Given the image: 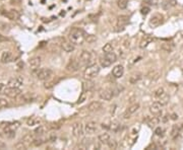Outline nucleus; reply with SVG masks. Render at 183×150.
<instances>
[{
    "instance_id": "obj_13",
    "label": "nucleus",
    "mask_w": 183,
    "mask_h": 150,
    "mask_svg": "<svg viewBox=\"0 0 183 150\" xmlns=\"http://www.w3.org/2000/svg\"><path fill=\"white\" fill-rule=\"evenodd\" d=\"M23 84V79L20 77H13L10 78L7 82V86L10 87H16V88H20L21 85Z\"/></svg>"
},
{
    "instance_id": "obj_28",
    "label": "nucleus",
    "mask_w": 183,
    "mask_h": 150,
    "mask_svg": "<svg viewBox=\"0 0 183 150\" xmlns=\"http://www.w3.org/2000/svg\"><path fill=\"white\" fill-rule=\"evenodd\" d=\"M160 72L157 70H153V71H149V72L147 74V77L149 78V80H153V81H155V80L159 79V77H160Z\"/></svg>"
},
{
    "instance_id": "obj_45",
    "label": "nucleus",
    "mask_w": 183,
    "mask_h": 150,
    "mask_svg": "<svg viewBox=\"0 0 183 150\" xmlns=\"http://www.w3.org/2000/svg\"><path fill=\"white\" fill-rule=\"evenodd\" d=\"M4 135L9 138V139H12V138L15 137V131H8V132H4Z\"/></svg>"
},
{
    "instance_id": "obj_43",
    "label": "nucleus",
    "mask_w": 183,
    "mask_h": 150,
    "mask_svg": "<svg viewBox=\"0 0 183 150\" xmlns=\"http://www.w3.org/2000/svg\"><path fill=\"white\" fill-rule=\"evenodd\" d=\"M6 107H8V101L3 97H0V109H5Z\"/></svg>"
},
{
    "instance_id": "obj_4",
    "label": "nucleus",
    "mask_w": 183,
    "mask_h": 150,
    "mask_svg": "<svg viewBox=\"0 0 183 150\" xmlns=\"http://www.w3.org/2000/svg\"><path fill=\"white\" fill-rule=\"evenodd\" d=\"M164 22V16L160 13H156L149 18V25L151 28H158L159 25H161Z\"/></svg>"
},
{
    "instance_id": "obj_5",
    "label": "nucleus",
    "mask_w": 183,
    "mask_h": 150,
    "mask_svg": "<svg viewBox=\"0 0 183 150\" xmlns=\"http://www.w3.org/2000/svg\"><path fill=\"white\" fill-rule=\"evenodd\" d=\"M3 93L5 94L6 96L11 97V99H16L18 96H20V89L16 88V87H10L7 86L3 89Z\"/></svg>"
},
{
    "instance_id": "obj_27",
    "label": "nucleus",
    "mask_w": 183,
    "mask_h": 150,
    "mask_svg": "<svg viewBox=\"0 0 183 150\" xmlns=\"http://www.w3.org/2000/svg\"><path fill=\"white\" fill-rule=\"evenodd\" d=\"M39 124H41V119L37 118V117H31L30 119L27 121V125L30 126V127H33V126H39Z\"/></svg>"
},
{
    "instance_id": "obj_31",
    "label": "nucleus",
    "mask_w": 183,
    "mask_h": 150,
    "mask_svg": "<svg viewBox=\"0 0 183 150\" xmlns=\"http://www.w3.org/2000/svg\"><path fill=\"white\" fill-rule=\"evenodd\" d=\"M179 133H180V128L179 126L177 125H174L172 127V130H171L170 132V136L172 139H176V138L179 136Z\"/></svg>"
},
{
    "instance_id": "obj_18",
    "label": "nucleus",
    "mask_w": 183,
    "mask_h": 150,
    "mask_svg": "<svg viewBox=\"0 0 183 150\" xmlns=\"http://www.w3.org/2000/svg\"><path fill=\"white\" fill-rule=\"evenodd\" d=\"M144 121H146L147 123H148V125L151 128H155L157 125H159V122H160V119H159V117H148V118L144 119Z\"/></svg>"
},
{
    "instance_id": "obj_20",
    "label": "nucleus",
    "mask_w": 183,
    "mask_h": 150,
    "mask_svg": "<svg viewBox=\"0 0 183 150\" xmlns=\"http://www.w3.org/2000/svg\"><path fill=\"white\" fill-rule=\"evenodd\" d=\"M4 15L6 16L8 20H16L18 17H20V13H18L17 10H14V9H11V10H8L7 12L4 13Z\"/></svg>"
},
{
    "instance_id": "obj_25",
    "label": "nucleus",
    "mask_w": 183,
    "mask_h": 150,
    "mask_svg": "<svg viewBox=\"0 0 183 150\" xmlns=\"http://www.w3.org/2000/svg\"><path fill=\"white\" fill-rule=\"evenodd\" d=\"M34 140H35V138L33 135H31V134H28V135H26L25 137L23 138H21V139L20 140V142H21L23 145H26V146H28L30 144H33V142H34Z\"/></svg>"
},
{
    "instance_id": "obj_22",
    "label": "nucleus",
    "mask_w": 183,
    "mask_h": 150,
    "mask_svg": "<svg viewBox=\"0 0 183 150\" xmlns=\"http://www.w3.org/2000/svg\"><path fill=\"white\" fill-rule=\"evenodd\" d=\"M177 4L176 0H163L162 2V8L165 9V10H168V9L172 8Z\"/></svg>"
},
{
    "instance_id": "obj_35",
    "label": "nucleus",
    "mask_w": 183,
    "mask_h": 150,
    "mask_svg": "<svg viewBox=\"0 0 183 150\" xmlns=\"http://www.w3.org/2000/svg\"><path fill=\"white\" fill-rule=\"evenodd\" d=\"M105 57L112 64L115 63V62L117 61V56H116V54L113 53V52H110V53H105Z\"/></svg>"
},
{
    "instance_id": "obj_23",
    "label": "nucleus",
    "mask_w": 183,
    "mask_h": 150,
    "mask_svg": "<svg viewBox=\"0 0 183 150\" xmlns=\"http://www.w3.org/2000/svg\"><path fill=\"white\" fill-rule=\"evenodd\" d=\"M47 131H48V128H47L46 126H44V125H39V127L36 128V129H35L34 134L36 135V136L41 137V136H43V135L46 134Z\"/></svg>"
},
{
    "instance_id": "obj_17",
    "label": "nucleus",
    "mask_w": 183,
    "mask_h": 150,
    "mask_svg": "<svg viewBox=\"0 0 183 150\" xmlns=\"http://www.w3.org/2000/svg\"><path fill=\"white\" fill-rule=\"evenodd\" d=\"M103 109V104L100 101H92L91 104L87 106V111L90 112H99Z\"/></svg>"
},
{
    "instance_id": "obj_7",
    "label": "nucleus",
    "mask_w": 183,
    "mask_h": 150,
    "mask_svg": "<svg viewBox=\"0 0 183 150\" xmlns=\"http://www.w3.org/2000/svg\"><path fill=\"white\" fill-rule=\"evenodd\" d=\"M80 65H82V63H80L79 59H78V60L70 59V61L68 62L67 66H66V70H67L68 72H77L78 69H79Z\"/></svg>"
},
{
    "instance_id": "obj_46",
    "label": "nucleus",
    "mask_w": 183,
    "mask_h": 150,
    "mask_svg": "<svg viewBox=\"0 0 183 150\" xmlns=\"http://www.w3.org/2000/svg\"><path fill=\"white\" fill-rule=\"evenodd\" d=\"M149 11H151V8L148 7V6H144L141 9V12L142 15H147V14H149Z\"/></svg>"
},
{
    "instance_id": "obj_6",
    "label": "nucleus",
    "mask_w": 183,
    "mask_h": 150,
    "mask_svg": "<svg viewBox=\"0 0 183 150\" xmlns=\"http://www.w3.org/2000/svg\"><path fill=\"white\" fill-rule=\"evenodd\" d=\"M92 60H93V55L91 52L87 51V50H84V51L80 53L79 61L82 65H89ZM90 65H91V64H90Z\"/></svg>"
},
{
    "instance_id": "obj_41",
    "label": "nucleus",
    "mask_w": 183,
    "mask_h": 150,
    "mask_svg": "<svg viewBox=\"0 0 183 150\" xmlns=\"http://www.w3.org/2000/svg\"><path fill=\"white\" fill-rule=\"evenodd\" d=\"M103 52L104 53H110V52H113V46L108 43V44H105L103 47Z\"/></svg>"
},
{
    "instance_id": "obj_40",
    "label": "nucleus",
    "mask_w": 183,
    "mask_h": 150,
    "mask_svg": "<svg viewBox=\"0 0 183 150\" xmlns=\"http://www.w3.org/2000/svg\"><path fill=\"white\" fill-rule=\"evenodd\" d=\"M107 145H108V147L110 149H116L117 148V141L115 139H110L108 141V143H107Z\"/></svg>"
},
{
    "instance_id": "obj_50",
    "label": "nucleus",
    "mask_w": 183,
    "mask_h": 150,
    "mask_svg": "<svg viewBox=\"0 0 183 150\" xmlns=\"http://www.w3.org/2000/svg\"><path fill=\"white\" fill-rule=\"evenodd\" d=\"M85 99H87V96H85V93L84 92V93H82V97L79 99V101H77V104H82V102L85 101Z\"/></svg>"
},
{
    "instance_id": "obj_42",
    "label": "nucleus",
    "mask_w": 183,
    "mask_h": 150,
    "mask_svg": "<svg viewBox=\"0 0 183 150\" xmlns=\"http://www.w3.org/2000/svg\"><path fill=\"white\" fill-rule=\"evenodd\" d=\"M165 93H166L165 89H164L163 87H159V88L155 91V96L157 97V99H159V97L162 96L163 94H165Z\"/></svg>"
},
{
    "instance_id": "obj_44",
    "label": "nucleus",
    "mask_w": 183,
    "mask_h": 150,
    "mask_svg": "<svg viewBox=\"0 0 183 150\" xmlns=\"http://www.w3.org/2000/svg\"><path fill=\"white\" fill-rule=\"evenodd\" d=\"M85 41L87 43H94L97 41V38L93 35H87V36H85Z\"/></svg>"
},
{
    "instance_id": "obj_34",
    "label": "nucleus",
    "mask_w": 183,
    "mask_h": 150,
    "mask_svg": "<svg viewBox=\"0 0 183 150\" xmlns=\"http://www.w3.org/2000/svg\"><path fill=\"white\" fill-rule=\"evenodd\" d=\"M151 42H152V38L144 37V39H142L141 41V43H139V48H141V49L146 48V47L148 46V45H149Z\"/></svg>"
},
{
    "instance_id": "obj_24",
    "label": "nucleus",
    "mask_w": 183,
    "mask_h": 150,
    "mask_svg": "<svg viewBox=\"0 0 183 150\" xmlns=\"http://www.w3.org/2000/svg\"><path fill=\"white\" fill-rule=\"evenodd\" d=\"M20 126V122H12L9 123L4 127V132H8V131H16V129H18Z\"/></svg>"
},
{
    "instance_id": "obj_21",
    "label": "nucleus",
    "mask_w": 183,
    "mask_h": 150,
    "mask_svg": "<svg viewBox=\"0 0 183 150\" xmlns=\"http://www.w3.org/2000/svg\"><path fill=\"white\" fill-rule=\"evenodd\" d=\"M95 88V82L92 79H87L82 83V89L85 91H91Z\"/></svg>"
},
{
    "instance_id": "obj_51",
    "label": "nucleus",
    "mask_w": 183,
    "mask_h": 150,
    "mask_svg": "<svg viewBox=\"0 0 183 150\" xmlns=\"http://www.w3.org/2000/svg\"><path fill=\"white\" fill-rule=\"evenodd\" d=\"M4 148H6V144L4 142L0 141V149H4Z\"/></svg>"
},
{
    "instance_id": "obj_14",
    "label": "nucleus",
    "mask_w": 183,
    "mask_h": 150,
    "mask_svg": "<svg viewBox=\"0 0 183 150\" xmlns=\"http://www.w3.org/2000/svg\"><path fill=\"white\" fill-rule=\"evenodd\" d=\"M60 47L66 53H71V52H73L75 50L74 44H72L70 41H62L60 44Z\"/></svg>"
},
{
    "instance_id": "obj_2",
    "label": "nucleus",
    "mask_w": 183,
    "mask_h": 150,
    "mask_svg": "<svg viewBox=\"0 0 183 150\" xmlns=\"http://www.w3.org/2000/svg\"><path fill=\"white\" fill-rule=\"evenodd\" d=\"M100 66L97 64H91L84 71V77L85 79H93L100 73Z\"/></svg>"
},
{
    "instance_id": "obj_16",
    "label": "nucleus",
    "mask_w": 183,
    "mask_h": 150,
    "mask_svg": "<svg viewBox=\"0 0 183 150\" xmlns=\"http://www.w3.org/2000/svg\"><path fill=\"white\" fill-rule=\"evenodd\" d=\"M124 74V67L122 65H116L112 69V75L114 78H120Z\"/></svg>"
},
{
    "instance_id": "obj_3",
    "label": "nucleus",
    "mask_w": 183,
    "mask_h": 150,
    "mask_svg": "<svg viewBox=\"0 0 183 150\" xmlns=\"http://www.w3.org/2000/svg\"><path fill=\"white\" fill-rule=\"evenodd\" d=\"M36 76L39 80H42V81H46V80H49L52 78L53 76V71L50 68H41L38 69L37 72H36Z\"/></svg>"
},
{
    "instance_id": "obj_26",
    "label": "nucleus",
    "mask_w": 183,
    "mask_h": 150,
    "mask_svg": "<svg viewBox=\"0 0 183 150\" xmlns=\"http://www.w3.org/2000/svg\"><path fill=\"white\" fill-rule=\"evenodd\" d=\"M141 77H142V73L135 72L129 77V82L131 83V84H135V83H137L141 79Z\"/></svg>"
},
{
    "instance_id": "obj_1",
    "label": "nucleus",
    "mask_w": 183,
    "mask_h": 150,
    "mask_svg": "<svg viewBox=\"0 0 183 150\" xmlns=\"http://www.w3.org/2000/svg\"><path fill=\"white\" fill-rule=\"evenodd\" d=\"M68 39L69 41L74 45H82L85 41V35L80 28H72L69 30L68 34Z\"/></svg>"
},
{
    "instance_id": "obj_39",
    "label": "nucleus",
    "mask_w": 183,
    "mask_h": 150,
    "mask_svg": "<svg viewBox=\"0 0 183 150\" xmlns=\"http://www.w3.org/2000/svg\"><path fill=\"white\" fill-rule=\"evenodd\" d=\"M110 129L113 131V132H118L120 129V124L117 122V121H114V122L111 123Z\"/></svg>"
},
{
    "instance_id": "obj_9",
    "label": "nucleus",
    "mask_w": 183,
    "mask_h": 150,
    "mask_svg": "<svg viewBox=\"0 0 183 150\" xmlns=\"http://www.w3.org/2000/svg\"><path fill=\"white\" fill-rule=\"evenodd\" d=\"M41 63H42V58L40 56L33 57V58L30 59V62H28L30 68L34 71H37L38 69H39V67L41 66Z\"/></svg>"
},
{
    "instance_id": "obj_30",
    "label": "nucleus",
    "mask_w": 183,
    "mask_h": 150,
    "mask_svg": "<svg viewBox=\"0 0 183 150\" xmlns=\"http://www.w3.org/2000/svg\"><path fill=\"white\" fill-rule=\"evenodd\" d=\"M128 21H129V17H128V16L120 15L119 17L117 18V25H118V27H123V25L128 23Z\"/></svg>"
},
{
    "instance_id": "obj_53",
    "label": "nucleus",
    "mask_w": 183,
    "mask_h": 150,
    "mask_svg": "<svg viewBox=\"0 0 183 150\" xmlns=\"http://www.w3.org/2000/svg\"><path fill=\"white\" fill-rule=\"evenodd\" d=\"M3 41H6V39L3 37V36L0 35V42H3Z\"/></svg>"
},
{
    "instance_id": "obj_32",
    "label": "nucleus",
    "mask_w": 183,
    "mask_h": 150,
    "mask_svg": "<svg viewBox=\"0 0 183 150\" xmlns=\"http://www.w3.org/2000/svg\"><path fill=\"white\" fill-rule=\"evenodd\" d=\"M169 99H170V96H168L167 93H165V94H163L162 96H160L158 99V102L160 104H162V106H166V104L169 102Z\"/></svg>"
},
{
    "instance_id": "obj_33",
    "label": "nucleus",
    "mask_w": 183,
    "mask_h": 150,
    "mask_svg": "<svg viewBox=\"0 0 183 150\" xmlns=\"http://www.w3.org/2000/svg\"><path fill=\"white\" fill-rule=\"evenodd\" d=\"M33 94L30 93V92H28V93H25L23 94L20 97V102H23V104H25V102H30L33 99Z\"/></svg>"
},
{
    "instance_id": "obj_11",
    "label": "nucleus",
    "mask_w": 183,
    "mask_h": 150,
    "mask_svg": "<svg viewBox=\"0 0 183 150\" xmlns=\"http://www.w3.org/2000/svg\"><path fill=\"white\" fill-rule=\"evenodd\" d=\"M84 134V127L80 123H74L72 126V135L75 138H79Z\"/></svg>"
},
{
    "instance_id": "obj_47",
    "label": "nucleus",
    "mask_w": 183,
    "mask_h": 150,
    "mask_svg": "<svg viewBox=\"0 0 183 150\" xmlns=\"http://www.w3.org/2000/svg\"><path fill=\"white\" fill-rule=\"evenodd\" d=\"M163 128L162 127H157L155 129V134L157 135V136H163Z\"/></svg>"
},
{
    "instance_id": "obj_37",
    "label": "nucleus",
    "mask_w": 183,
    "mask_h": 150,
    "mask_svg": "<svg viewBox=\"0 0 183 150\" xmlns=\"http://www.w3.org/2000/svg\"><path fill=\"white\" fill-rule=\"evenodd\" d=\"M161 48H162L164 51L168 52V53H171V52L173 51L174 46H173L172 44H169V43H164V44H162V46H161Z\"/></svg>"
},
{
    "instance_id": "obj_15",
    "label": "nucleus",
    "mask_w": 183,
    "mask_h": 150,
    "mask_svg": "<svg viewBox=\"0 0 183 150\" xmlns=\"http://www.w3.org/2000/svg\"><path fill=\"white\" fill-rule=\"evenodd\" d=\"M12 59H13V55L10 51L2 52L1 57H0V61H1V63H3V64L9 63V62L12 61Z\"/></svg>"
},
{
    "instance_id": "obj_29",
    "label": "nucleus",
    "mask_w": 183,
    "mask_h": 150,
    "mask_svg": "<svg viewBox=\"0 0 183 150\" xmlns=\"http://www.w3.org/2000/svg\"><path fill=\"white\" fill-rule=\"evenodd\" d=\"M98 139L102 144H107L111 138H110V135H109L108 133H102V134H100L98 136Z\"/></svg>"
},
{
    "instance_id": "obj_48",
    "label": "nucleus",
    "mask_w": 183,
    "mask_h": 150,
    "mask_svg": "<svg viewBox=\"0 0 183 150\" xmlns=\"http://www.w3.org/2000/svg\"><path fill=\"white\" fill-rule=\"evenodd\" d=\"M44 142L45 141L44 140H42V139H35L34 142H33V144H34L35 146H40V145H42Z\"/></svg>"
},
{
    "instance_id": "obj_10",
    "label": "nucleus",
    "mask_w": 183,
    "mask_h": 150,
    "mask_svg": "<svg viewBox=\"0 0 183 150\" xmlns=\"http://www.w3.org/2000/svg\"><path fill=\"white\" fill-rule=\"evenodd\" d=\"M162 104H160L158 101L157 102H154L153 104H151L149 107V112L153 116H156V117H160L162 115Z\"/></svg>"
},
{
    "instance_id": "obj_36",
    "label": "nucleus",
    "mask_w": 183,
    "mask_h": 150,
    "mask_svg": "<svg viewBox=\"0 0 183 150\" xmlns=\"http://www.w3.org/2000/svg\"><path fill=\"white\" fill-rule=\"evenodd\" d=\"M100 64H101V66H102V67H104V68H105V67H109V66L112 65V63H111V62L109 61L105 56L102 57V58L100 59Z\"/></svg>"
},
{
    "instance_id": "obj_12",
    "label": "nucleus",
    "mask_w": 183,
    "mask_h": 150,
    "mask_svg": "<svg viewBox=\"0 0 183 150\" xmlns=\"http://www.w3.org/2000/svg\"><path fill=\"white\" fill-rule=\"evenodd\" d=\"M139 107H141V106H139V102H136V104H131L130 107H128L127 109L125 111L124 115H123V118H124V119H129L130 116L133 115L135 112L139 111Z\"/></svg>"
},
{
    "instance_id": "obj_19",
    "label": "nucleus",
    "mask_w": 183,
    "mask_h": 150,
    "mask_svg": "<svg viewBox=\"0 0 183 150\" xmlns=\"http://www.w3.org/2000/svg\"><path fill=\"white\" fill-rule=\"evenodd\" d=\"M85 131L87 134H94L97 131V124L95 122H89L85 124Z\"/></svg>"
},
{
    "instance_id": "obj_38",
    "label": "nucleus",
    "mask_w": 183,
    "mask_h": 150,
    "mask_svg": "<svg viewBox=\"0 0 183 150\" xmlns=\"http://www.w3.org/2000/svg\"><path fill=\"white\" fill-rule=\"evenodd\" d=\"M128 5V0H117V6L120 9H125Z\"/></svg>"
},
{
    "instance_id": "obj_8",
    "label": "nucleus",
    "mask_w": 183,
    "mask_h": 150,
    "mask_svg": "<svg viewBox=\"0 0 183 150\" xmlns=\"http://www.w3.org/2000/svg\"><path fill=\"white\" fill-rule=\"evenodd\" d=\"M115 96V93H114V90L111 88H106L103 89L101 92H100V99H103V101H111L113 97Z\"/></svg>"
},
{
    "instance_id": "obj_52",
    "label": "nucleus",
    "mask_w": 183,
    "mask_h": 150,
    "mask_svg": "<svg viewBox=\"0 0 183 150\" xmlns=\"http://www.w3.org/2000/svg\"><path fill=\"white\" fill-rule=\"evenodd\" d=\"M171 119H172V120H177L178 119V115H176V114H173L172 116H171Z\"/></svg>"
},
{
    "instance_id": "obj_49",
    "label": "nucleus",
    "mask_w": 183,
    "mask_h": 150,
    "mask_svg": "<svg viewBox=\"0 0 183 150\" xmlns=\"http://www.w3.org/2000/svg\"><path fill=\"white\" fill-rule=\"evenodd\" d=\"M114 93H115V96H117V94H119L121 91L123 90V87L122 86H117L116 88H114Z\"/></svg>"
}]
</instances>
